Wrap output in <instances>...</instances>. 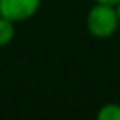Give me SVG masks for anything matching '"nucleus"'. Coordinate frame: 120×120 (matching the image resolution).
<instances>
[{
  "label": "nucleus",
  "instance_id": "obj_1",
  "mask_svg": "<svg viewBox=\"0 0 120 120\" xmlns=\"http://www.w3.org/2000/svg\"><path fill=\"white\" fill-rule=\"evenodd\" d=\"M84 22H86L88 34L98 39H107V38L114 36L116 30L120 28L116 6L99 4V2H94V6L86 11Z\"/></svg>",
  "mask_w": 120,
  "mask_h": 120
},
{
  "label": "nucleus",
  "instance_id": "obj_2",
  "mask_svg": "<svg viewBox=\"0 0 120 120\" xmlns=\"http://www.w3.org/2000/svg\"><path fill=\"white\" fill-rule=\"evenodd\" d=\"M41 8V0H0V15L17 22L32 19Z\"/></svg>",
  "mask_w": 120,
  "mask_h": 120
},
{
  "label": "nucleus",
  "instance_id": "obj_3",
  "mask_svg": "<svg viewBox=\"0 0 120 120\" xmlns=\"http://www.w3.org/2000/svg\"><path fill=\"white\" fill-rule=\"evenodd\" d=\"M15 38V22L0 15V47H8Z\"/></svg>",
  "mask_w": 120,
  "mask_h": 120
},
{
  "label": "nucleus",
  "instance_id": "obj_4",
  "mask_svg": "<svg viewBox=\"0 0 120 120\" xmlns=\"http://www.w3.org/2000/svg\"><path fill=\"white\" fill-rule=\"evenodd\" d=\"M96 120H120V103H103L96 112Z\"/></svg>",
  "mask_w": 120,
  "mask_h": 120
},
{
  "label": "nucleus",
  "instance_id": "obj_5",
  "mask_svg": "<svg viewBox=\"0 0 120 120\" xmlns=\"http://www.w3.org/2000/svg\"><path fill=\"white\" fill-rule=\"evenodd\" d=\"M92 2H99V4H111V6H116L120 0H92Z\"/></svg>",
  "mask_w": 120,
  "mask_h": 120
},
{
  "label": "nucleus",
  "instance_id": "obj_6",
  "mask_svg": "<svg viewBox=\"0 0 120 120\" xmlns=\"http://www.w3.org/2000/svg\"><path fill=\"white\" fill-rule=\"evenodd\" d=\"M116 13H118V21H120V2L116 4Z\"/></svg>",
  "mask_w": 120,
  "mask_h": 120
}]
</instances>
